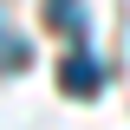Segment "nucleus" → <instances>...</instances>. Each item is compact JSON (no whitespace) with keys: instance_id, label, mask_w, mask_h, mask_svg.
Returning <instances> with one entry per match:
<instances>
[{"instance_id":"1","label":"nucleus","mask_w":130,"mask_h":130,"mask_svg":"<svg viewBox=\"0 0 130 130\" xmlns=\"http://www.w3.org/2000/svg\"><path fill=\"white\" fill-rule=\"evenodd\" d=\"M98 85H104L98 78V59H85V52H72V59L59 65V91L65 98H98Z\"/></svg>"},{"instance_id":"2","label":"nucleus","mask_w":130,"mask_h":130,"mask_svg":"<svg viewBox=\"0 0 130 130\" xmlns=\"http://www.w3.org/2000/svg\"><path fill=\"white\" fill-rule=\"evenodd\" d=\"M46 26H59V32H85V0H46Z\"/></svg>"},{"instance_id":"3","label":"nucleus","mask_w":130,"mask_h":130,"mask_svg":"<svg viewBox=\"0 0 130 130\" xmlns=\"http://www.w3.org/2000/svg\"><path fill=\"white\" fill-rule=\"evenodd\" d=\"M32 59V46L20 39V32H0V72H13V65H26Z\"/></svg>"}]
</instances>
